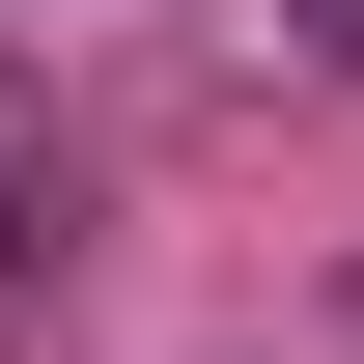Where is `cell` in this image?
<instances>
[{
    "instance_id": "obj_1",
    "label": "cell",
    "mask_w": 364,
    "mask_h": 364,
    "mask_svg": "<svg viewBox=\"0 0 364 364\" xmlns=\"http://www.w3.org/2000/svg\"><path fill=\"white\" fill-rule=\"evenodd\" d=\"M280 28H309V56H364V0H280Z\"/></svg>"
}]
</instances>
